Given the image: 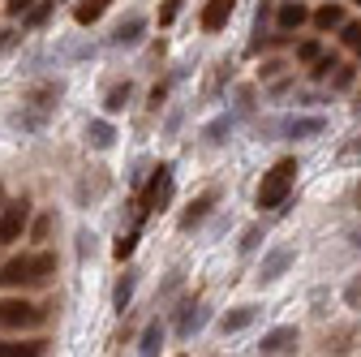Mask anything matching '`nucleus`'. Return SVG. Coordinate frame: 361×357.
Returning <instances> with one entry per match:
<instances>
[{"instance_id": "f257e3e1", "label": "nucleus", "mask_w": 361, "mask_h": 357, "mask_svg": "<svg viewBox=\"0 0 361 357\" xmlns=\"http://www.w3.org/2000/svg\"><path fill=\"white\" fill-rule=\"evenodd\" d=\"M56 276V254L52 250H30L0 262V289H39Z\"/></svg>"}, {"instance_id": "f03ea898", "label": "nucleus", "mask_w": 361, "mask_h": 357, "mask_svg": "<svg viewBox=\"0 0 361 357\" xmlns=\"http://www.w3.org/2000/svg\"><path fill=\"white\" fill-rule=\"evenodd\" d=\"M297 159L288 155V159H280V164H271V172H262V181H258V194H254V202H258V211H276V207H284L288 202V194H293V186H297Z\"/></svg>"}, {"instance_id": "7ed1b4c3", "label": "nucleus", "mask_w": 361, "mask_h": 357, "mask_svg": "<svg viewBox=\"0 0 361 357\" xmlns=\"http://www.w3.org/2000/svg\"><path fill=\"white\" fill-rule=\"evenodd\" d=\"M48 319V310L30 297H0V327L5 332H26V327H39Z\"/></svg>"}, {"instance_id": "20e7f679", "label": "nucleus", "mask_w": 361, "mask_h": 357, "mask_svg": "<svg viewBox=\"0 0 361 357\" xmlns=\"http://www.w3.org/2000/svg\"><path fill=\"white\" fill-rule=\"evenodd\" d=\"M172 202V168L168 164H159L155 172H151V181H147V190H142V215H155V211H164Z\"/></svg>"}, {"instance_id": "39448f33", "label": "nucleus", "mask_w": 361, "mask_h": 357, "mask_svg": "<svg viewBox=\"0 0 361 357\" xmlns=\"http://www.w3.org/2000/svg\"><path fill=\"white\" fill-rule=\"evenodd\" d=\"M26 224H30V202L26 198H13L0 207V246H13L18 237H26Z\"/></svg>"}, {"instance_id": "423d86ee", "label": "nucleus", "mask_w": 361, "mask_h": 357, "mask_svg": "<svg viewBox=\"0 0 361 357\" xmlns=\"http://www.w3.org/2000/svg\"><path fill=\"white\" fill-rule=\"evenodd\" d=\"M297 262V250L293 246H280V250H271L262 262H258V284H271V280H280L288 267Z\"/></svg>"}, {"instance_id": "0eeeda50", "label": "nucleus", "mask_w": 361, "mask_h": 357, "mask_svg": "<svg viewBox=\"0 0 361 357\" xmlns=\"http://www.w3.org/2000/svg\"><path fill=\"white\" fill-rule=\"evenodd\" d=\"M297 340H301V332H297V327H276V332H267V336H262L258 353H262V357H280V353H288Z\"/></svg>"}, {"instance_id": "6e6552de", "label": "nucleus", "mask_w": 361, "mask_h": 357, "mask_svg": "<svg viewBox=\"0 0 361 357\" xmlns=\"http://www.w3.org/2000/svg\"><path fill=\"white\" fill-rule=\"evenodd\" d=\"M233 9H237V0H207L198 26L202 30H224V26H228V18H233Z\"/></svg>"}, {"instance_id": "1a4fd4ad", "label": "nucleus", "mask_w": 361, "mask_h": 357, "mask_svg": "<svg viewBox=\"0 0 361 357\" xmlns=\"http://www.w3.org/2000/svg\"><path fill=\"white\" fill-rule=\"evenodd\" d=\"M215 198H219L215 190H207V194H198V198L190 202V211H185V215H180V229H185V233H190V229H198V224H202V219L211 215V207H215Z\"/></svg>"}, {"instance_id": "9d476101", "label": "nucleus", "mask_w": 361, "mask_h": 357, "mask_svg": "<svg viewBox=\"0 0 361 357\" xmlns=\"http://www.w3.org/2000/svg\"><path fill=\"white\" fill-rule=\"evenodd\" d=\"M254 319H258V305H237V310H228V315L219 319V332H224V336H233V332H245Z\"/></svg>"}, {"instance_id": "9b49d317", "label": "nucleus", "mask_w": 361, "mask_h": 357, "mask_svg": "<svg viewBox=\"0 0 361 357\" xmlns=\"http://www.w3.org/2000/svg\"><path fill=\"white\" fill-rule=\"evenodd\" d=\"M142 30H147L142 18H129V22H121V26L112 30V43H116V48H133V43L142 39Z\"/></svg>"}, {"instance_id": "f8f14e48", "label": "nucleus", "mask_w": 361, "mask_h": 357, "mask_svg": "<svg viewBox=\"0 0 361 357\" xmlns=\"http://www.w3.org/2000/svg\"><path fill=\"white\" fill-rule=\"evenodd\" d=\"M276 22H280V30H297V26L310 22V9H305V5H293V0H284L280 13H276Z\"/></svg>"}, {"instance_id": "ddd939ff", "label": "nucleus", "mask_w": 361, "mask_h": 357, "mask_svg": "<svg viewBox=\"0 0 361 357\" xmlns=\"http://www.w3.org/2000/svg\"><path fill=\"white\" fill-rule=\"evenodd\" d=\"M284 129H288V138H314V133L327 129V121H323V116H297V121H288Z\"/></svg>"}, {"instance_id": "4468645a", "label": "nucleus", "mask_w": 361, "mask_h": 357, "mask_svg": "<svg viewBox=\"0 0 361 357\" xmlns=\"http://www.w3.org/2000/svg\"><path fill=\"white\" fill-rule=\"evenodd\" d=\"M0 357H43V340H0Z\"/></svg>"}, {"instance_id": "2eb2a0df", "label": "nucleus", "mask_w": 361, "mask_h": 357, "mask_svg": "<svg viewBox=\"0 0 361 357\" xmlns=\"http://www.w3.org/2000/svg\"><path fill=\"white\" fill-rule=\"evenodd\" d=\"M108 5H112V0H78V9H73L78 26H90V22H99V18L108 13Z\"/></svg>"}, {"instance_id": "dca6fc26", "label": "nucleus", "mask_w": 361, "mask_h": 357, "mask_svg": "<svg viewBox=\"0 0 361 357\" xmlns=\"http://www.w3.org/2000/svg\"><path fill=\"white\" fill-rule=\"evenodd\" d=\"M310 22L319 26V30H336V26H344V9L340 5H323V9L310 13Z\"/></svg>"}, {"instance_id": "f3484780", "label": "nucleus", "mask_w": 361, "mask_h": 357, "mask_svg": "<svg viewBox=\"0 0 361 357\" xmlns=\"http://www.w3.org/2000/svg\"><path fill=\"white\" fill-rule=\"evenodd\" d=\"M133 289H138V272H125V276H121V284H116V293H112V305L121 310V315L129 310V297H133Z\"/></svg>"}, {"instance_id": "a211bd4d", "label": "nucleus", "mask_w": 361, "mask_h": 357, "mask_svg": "<svg viewBox=\"0 0 361 357\" xmlns=\"http://www.w3.org/2000/svg\"><path fill=\"white\" fill-rule=\"evenodd\" d=\"M129 95H133V86H129V82H121V86H112V91H108V99H104V108H108V116H116V112H125V108H129Z\"/></svg>"}, {"instance_id": "6ab92c4d", "label": "nucleus", "mask_w": 361, "mask_h": 357, "mask_svg": "<svg viewBox=\"0 0 361 357\" xmlns=\"http://www.w3.org/2000/svg\"><path fill=\"white\" fill-rule=\"evenodd\" d=\"M86 138H90V143H95V147L104 151V147H112V138H116V133H112V125H108V121H90Z\"/></svg>"}, {"instance_id": "aec40b11", "label": "nucleus", "mask_w": 361, "mask_h": 357, "mask_svg": "<svg viewBox=\"0 0 361 357\" xmlns=\"http://www.w3.org/2000/svg\"><path fill=\"white\" fill-rule=\"evenodd\" d=\"M348 340H353V327H336V336H327V353H331V357H344V353L353 349Z\"/></svg>"}, {"instance_id": "412c9836", "label": "nucleus", "mask_w": 361, "mask_h": 357, "mask_svg": "<svg viewBox=\"0 0 361 357\" xmlns=\"http://www.w3.org/2000/svg\"><path fill=\"white\" fill-rule=\"evenodd\" d=\"M159 344H164V327H159V323H151V327L142 332V353H138V357H155V353H159Z\"/></svg>"}, {"instance_id": "4be33fe9", "label": "nucleus", "mask_w": 361, "mask_h": 357, "mask_svg": "<svg viewBox=\"0 0 361 357\" xmlns=\"http://www.w3.org/2000/svg\"><path fill=\"white\" fill-rule=\"evenodd\" d=\"M26 233H30V241H35V246H43V241H48V233H52V215H39V219H30V224H26Z\"/></svg>"}, {"instance_id": "5701e85b", "label": "nucleus", "mask_w": 361, "mask_h": 357, "mask_svg": "<svg viewBox=\"0 0 361 357\" xmlns=\"http://www.w3.org/2000/svg\"><path fill=\"white\" fill-rule=\"evenodd\" d=\"M319 56H323V43H319V39H305V43H297V61H301V65H314Z\"/></svg>"}, {"instance_id": "b1692460", "label": "nucleus", "mask_w": 361, "mask_h": 357, "mask_svg": "<svg viewBox=\"0 0 361 357\" xmlns=\"http://www.w3.org/2000/svg\"><path fill=\"white\" fill-rule=\"evenodd\" d=\"M353 78H357V69H353V65H336V78H331V91H348V86H353Z\"/></svg>"}, {"instance_id": "393cba45", "label": "nucleus", "mask_w": 361, "mask_h": 357, "mask_svg": "<svg viewBox=\"0 0 361 357\" xmlns=\"http://www.w3.org/2000/svg\"><path fill=\"white\" fill-rule=\"evenodd\" d=\"M133 246H138V229H133V233H121V241H116V250H112L116 262H125V258L133 254Z\"/></svg>"}, {"instance_id": "a878e982", "label": "nucleus", "mask_w": 361, "mask_h": 357, "mask_svg": "<svg viewBox=\"0 0 361 357\" xmlns=\"http://www.w3.org/2000/svg\"><path fill=\"white\" fill-rule=\"evenodd\" d=\"M233 129V116H219V121H211L207 125V143H224V133Z\"/></svg>"}, {"instance_id": "bb28decb", "label": "nucleus", "mask_w": 361, "mask_h": 357, "mask_svg": "<svg viewBox=\"0 0 361 357\" xmlns=\"http://www.w3.org/2000/svg\"><path fill=\"white\" fill-rule=\"evenodd\" d=\"M336 65H340L336 56H319V61H314V69H310V78H319V82H323V78H331Z\"/></svg>"}, {"instance_id": "cd10ccee", "label": "nucleus", "mask_w": 361, "mask_h": 357, "mask_svg": "<svg viewBox=\"0 0 361 357\" xmlns=\"http://www.w3.org/2000/svg\"><path fill=\"white\" fill-rule=\"evenodd\" d=\"M180 5H185V0H164V9H159V26H172V22H176V13H180Z\"/></svg>"}, {"instance_id": "c85d7f7f", "label": "nucleus", "mask_w": 361, "mask_h": 357, "mask_svg": "<svg viewBox=\"0 0 361 357\" xmlns=\"http://www.w3.org/2000/svg\"><path fill=\"white\" fill-rule=\"evenodd\" d=\"M35 9V0H5V13L9 18H22V13H30Z\"/></svg>"}, {"instance_id": "c756f323", "label": "nucleus", "mask_w": 361, "mask_h": 357, "mask_svg": "<svg viewBox=\"0 0 361 357\" xmlns=\"http://www.w3.org/2000/svg\"><path fill=\"white\" fill-rule=\"evenodd\" d=\"M344 43L361 52V22H348V26H344Z\"/></svg>"}, {"instance_id": "7c9ffc66", "label": "nucleus", "mask_w": 361, "mask_h": 357, "mask_svg": "<svg viewBox=\"0 0 361 357\" xmlns=\"http://www.w3.org/2000/svg\"><path fill=\"white\" fill-rule=\"evenodd\" d=\"M164 99H168V86H155V91H151V108L159 112V104H164Z\"/></svg>"}, {"instance_id": "2f4dec72", "label": "nucleus", "mask_w": 361, "mask_h": 357, "mask_svg": "<svg viewBox=\"0 0 361 357\" xmlns=\"http://www.w3.org/2000/svg\"><path fill=\"white\" fill-rule=\"evenodd\" d=\"M258 246V229H245V237H241V250H254Z\"/></svg>"}, {"instance_id": "473e14b6", "label": "nucleus", "mask_w": 361, "mask_h": 357, "mask_svg": "<svg viewBox=\"0 0 361 357\" xmlns=\"http://www.w3.org/2000/svg\"><path fill=\"white\" fill-rule=\"evenodd\" d=\"M353 151H357V155H361V133H357V143H353Z\"/></svg>"}, {"instance_id": "72a5a7b5", "label": "nucleus", "mask_w": 361, "mask_h": 357, "mask_svg": "<svg viewBox=\"0 0 361 357\" xmlns=\"http://www.w3.org/2000/svg\"><path fill=\"white\" fill-rule=\"evenodd\" d=\"M0 207H5V186H0Z\"/></svg>"}, {"instance_id": "f704fd0d", "label": "nucleus", "mask_w": 361, "mask_h": 357, "mask_svg": "<svg viewBox=\"0 0 361 357\" xmlns=\"http://www.w3.org/2000/svg\"><path fill=\"white\" fill-rule=\"evenodd\" d=\"M357 207H361V186H357Z\"/></svg>"}, {"instance_id": "c9c22d12", "label": "nucleus", "mask_w": 361, "mask_h": 357, "mask_svg": "<svg viewBox=\"0 0 361 357\" xmlns=\"http://www.w3.org/2000/svg\"><path fill=\"white\" fill-rule=\"evenodd\" d=\"M353 108H361V95H357V104H353Z\"/></svg>"}, {"instance_id": "e433bc0d", "label": "nucleus", "mask_w": 361, "mask_h": 357, "mask_svg": "<svg viewBox=\"0 0 361 357\" xmlns=\"http://www.w3.org/2000/svg\"><path fill=\"white\" fill-rule=\"evenodd\" d=\"M353 5H361V0H353Z\"/></svg>"}]
</instances>
